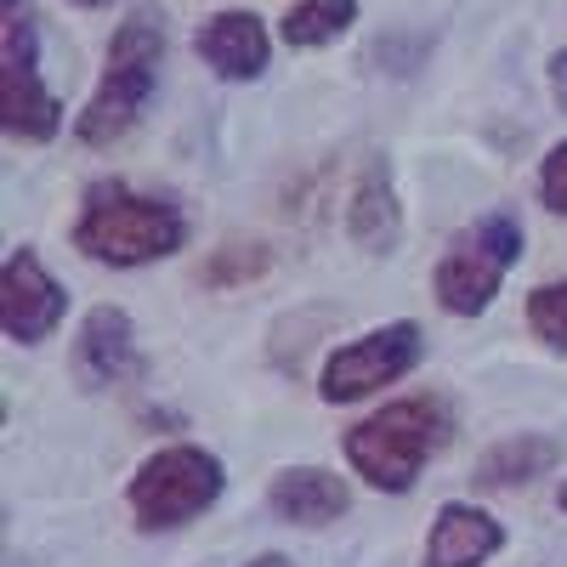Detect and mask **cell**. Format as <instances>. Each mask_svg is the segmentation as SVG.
I'll return each mask as SVG.
<instances>
[{
  "label": "cell",
  "mask_w": 567,
  "mask_h": 567,
  "mask_svg": "<svg viewBox=\"0 0 567 567\" xmlns=\"http://www.w3.org/2000/svg\"><path fill=\"white\" fill-rule=\"evenodd\" d=\"M187 233L194 227H187L182 205L159 194H136L120 176H103L80 194V216L69 227V239L85 261L131 272V267H154L187 250Z\"/></svg>",
  "instance_id": "6da1fadb"
},
{
  "label": "cell",
  "mask_w": 567,
  "mask_h": 567,
  "mask_svg": "<svg viewBox=\"0 0 567 567\" xmlns=\"http://www.w3.org/2000/svg\"><path fill=\"white\" fill-rule=\"evenodd\" d=\"M449 432H454L449 403L414 392V398H392L381 409H369L341 437V449H347V465H352V477L363 488L409 494L420 483V471L443 454Z\"/></svg>",
  "instance_id": "7a4b0ae2"
},
{
  "label": "cell",
  "mask_w": 567,
  "mask_h": 567,
  "mask_svg": "<svg viewBox=\"0 0 567 567\" xmlns=\"http://www.w3.org/2000/svg\"><path fill=\"white\" fill-rule=\"evenodd\" d=\"M159 63H165V18L154 7L125 12V23L109 34V58H103V80L91 85V97L74 120V136L85 148H114L120 136L136 131L142 109L159 91Z\"/></svg>",
  "instance_id": "3957f363"
},
{
  "label": "cell",
  "mask_w": 567,
  "mask_h": 567,
  "mask_svg": "<svg viewBox=\"0 0 567 567\" xmlns=\"http://www.w3.org/2000/svg\"><path fill=\"white\" fill-rule=\"evenodd\" d=\"M227 488V465L205 443H159L148 460L131 471L125 505L142 534H171L205 516Z\"/></svg>",
  "instance_id": "277c9868"
},
{
  "label": "cell",
  "mask_w": 567,
  "mask_h": 567,
  "mask_svg": "<svg viewBox=\"0 0 567 567\" xmlns=\"http://www.w3.org/2000/svg\"><path fill=\"white\" fill-rule=\"evenodd\" d=\"M528 233L511 210H488L471 227H460L449 250L432 267V296L449 318H483L499 296V284L511 278V267L523 261Z\"/></svg>",
  "instance_id": "5b68a950"
},
{
  "label": "cell",
  "mask_w": 567,
  "mask_h": 567,
  "mask_svg": "<svg viewBox=\"0 0 567 567\" xmlns=\"http://www.w3.org/2000/svg\"><path fill=\"white\" fill-rule=\"evenodd\" d=\"M425 358V329L414 318H392V323H374L363 336L341 341L336 352L323 358L318 369V398L329 409H347V403H363L374 392L398 386L403 374H414Z\"/></svg>",
  "instance_id": "8992f818"
},
{
  "label": "cell",
  "mask_w": 567,
  "mask_h": 567,
  "mask_svg": "<svg viewBox=\"0 0 567 567\" xmlns=\"http://www.w3.org/2000/svg\"><path fill=\"white\" fill-rule=\"evenodd\" d=\"M0 125L12 142H52L63 131V103L40 80V34L29 12H7L0 29Z\"/></svg>",
  "instance_id": "52a82bcc"
},
{
  "label": "cell",
  "mask_w": 567,
  "mask_h": 567,
  "mask_svg": "<svg viewBox=\"0 0 567 567\" xmlns=\"http://www.w3.org/2000/svg\"><path fill=\"white\" fill-rule=\"evenodd\" d=\"M69 374L85 392H114V386H136L148 374V358H142L136 341V323L125 307L103 301L91 307L74 323V341H69Z\"/></svg>",
  "instance_id": "ba28073f"
},
{
  "label": "cell",
  "mask_w": 567,
  "mask_h": 567,
  "mask_svg": "<svg viewBox=\"0 0 567 567\" xmlns=\"http://www.w3.org/2000/svg\"><path fill=\"white\" fill-rule=\"evenodd\" d=\"M63 318H69V290L52 278V267L29 245L7 250V261H0V329H7V341L40 347L63 329Z\"/></svg>",
  "instance_id": "9c48e42d"
},
{
  "label": "cell",
  "mask_w": 567,
  "mask_h": 567,
  "mask_svg": "<svg viewBox=\"0 0 567 567\" xmlns=\"http://www.w3.org/2000/svg\"><path fill=\"white\" fill-rule=\"evenodd\" d=\"M505 550V523L477 499H443L425 534L420 567H488Z\"/></svg>",
  "instance_id": "30bf717a"
},
{
  "label": "cell",
  "mask_w": 567,
  "mask_h": 567,
  "mask_svg": "<svg viewBox=\"0 0 567 567\" xmlns=\"http://www.w3.org/2000/svg\"><path fill=\"white\" fill-rule=\"evenodd\" d=\"M267 511L290 528H329L352 511V488L329 465H278L267 477Z\"/></svg>",
  "instance_id": "8fae6325"
},
{
  "label": "cell",
  "mask_w": 567,
  "mask_h": 567,
  "mask_svg": "<svg viewBox=\"0 0 567 567\" xmlns=\"http://www.w3.org/2000/svg\"><path fill=\"white\" fill-rule=\"evenodd\" d=\"M347 239L363 256H392L403 245V205H398V182H392V159L386 154H369L363 171L352 176Z\"/></svg>",
  "instance_id": "7c38bea8"
},
{
  "label": "cell",
  "mask_w": 567,
  "mask_h": 567,
  "mask_svg": "<svg viewBox=\"0 0 567 567\" xmlns=\"http://www.w3.org/2000/svg\"><path fill=\"white\" fill-rule=\"evenodd\" d=\"M194 52L205 58V69L216 80H233V85H245V80H261L267 74V58H272V34L256 12H239V7H227L216 18L199 23L194 34Z\"/></svg>",
  "instance_id": "4fadbf2b"
},
{
  "label": "cell",
  "mask_w": 567,
  "mask_h": 567,
  "mask_svg": "<svg viewBox=\"0 0 567 567\" xmlns=\"http://www.w3.org/2000/svg\"><path fill=\"white\" fill-rule=\"evenodd\" d=\"M561 465V443L550 432H511L494 449L477 454L471 465V488L477 494H516V488H534L539 477Z\"/></svg>",
  "instance_id": "5bb4252c"
},
{
  "label": "cell",
  "mask_w": 567,
  "mask_h": 567,
  "mask_svg": "<svg viewBox=\"0 0 567 567\" xmlns=\"http://www.w3.org/2000/svg\"><path fill=\"white\" fill-rule=\"evenodd\" d=\"M272 272V245L267 239H250V233H227L216 250H205V261L194 267V278L205 290H250Z\"/></svg>",
  "instance_id": "9a60e30c"
},
{
  "label": "cell",
  "mask_w": 567,
  "mask_h": 567,
  "mask_svg": "<svg viewBox=\"0 0 567 567\" xmlns=\"http://www.w3.org/2000/svg\"><path fill=\"white\" fill-rule=\"evenodd\" d=\"M352 23H358V0H296V7L284 12L278 34H284V45H296V52H318V45H336Z\"/></svg>",
  "instance_id": "2e32d148"
},
{
  "label": "cell",
  "mask_w": 567,
  "mask_h": 567,
  "mask_svg": "<svg viewBox=\"0 0 567 567\" xmlns=\"http://www.w3.org/2000/svg\"><path fill=\"white\" fill-rule=\"evenodd\" d=\"M523 318H528L539 347L567 352V278H550V284H539V290H528Z\"/></svg>",
  "instance_id": "e0dca14e"
},
{
  "label": "cell",
  "mask_w": 567,
  "mask_h": 567,
  "mask_svg": "<svg viewBox=\"0 0 567 567\" xmlns=\"http://www.w3.org/2000/svg\"><path fill=\"white\" fill-rule=\"evenodd\" d=\"M539 205L550 216H567V136L539 159Z\"/></svg>",
  "instance_id": "ac0fdd59"
},
{
  "label": "cell",
  "mask_w": 567,
  "mask_h": 567,
  "mask_svg": "<svg viewBox=\"0 0 567 567\" xmlns=\"http://www.w3.org/2000/svg\"><path fill=\"white\" fill-rule=\"evenodd\" d=\"M239 567H296V561L278 556V550H267V556H250V561H239Z\"/></svg>",
  "instance_id": "d6986e66"
},
{
  "label": "cell",
  "mask_w": 567,
  "mask_h": 567,
  "mask_svg": "<svg viewBox=\"0 0 567 567\" xmlns=\"http://www.w3.org/2000/svg\"><path fill=\"white\" fill-rule=\"evenodd\" d=\"M556 511L567 516V477H561V488H556Z\"/></svg>",
  "instance_id": "ffe728a7"
},
{
  "label": "cell",
  "mask_w": 567,
  "mask_h": 567,
  "mask_svg": "<svg viewBox=\"0 0 567 567\" xmlns=\"http://www.w3.org/2000/svg\"><path fill=\"white\" fill-rule=\"evenodd\" d=\"M74 7H109V0H74Z\"/></svg>",
  "instance_id": "44dd1931"
},
{
  "label": "cell",
  "mask_w": 567,
  "mask_h": 567,
  "mask_svg": "<svg viewBox=\"0 0 567 567\" xmlns=\"http://www.w3.org/2000/svg\"><path fill=\"white\" fill-rule=\"evenodd\" d=\"M7 12H18V0H7Z\"/></svg>",
  "instance_id": "7402d4cb"
}]
</instances>
